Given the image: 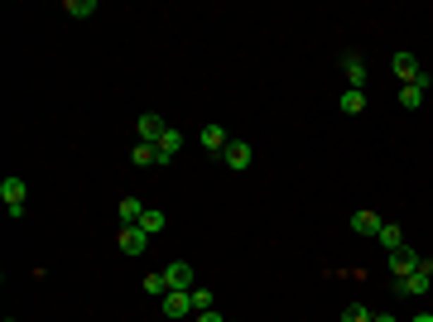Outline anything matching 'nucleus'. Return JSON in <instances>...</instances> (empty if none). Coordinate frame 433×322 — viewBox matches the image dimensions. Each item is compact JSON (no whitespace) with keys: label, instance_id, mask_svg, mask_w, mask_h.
<instances>
[{"label":"nucleus","instance_id":"nucleus-1","mask_svg":"<svg viewBox=\"0 0 433 322\" xmlns=\"http://www.w3.org/2000/svg\"><path fill=\"white\" fill-rule=\"evenodd\" d=\"M25 197H29V183H25V178H15V173H10V178L0 183V202H5L10 221H15V216H25Z\"/></svg>","mask_w":433,"mask_h":322},{"label":"nucleus","instance_id":"nucleus-2","mask_svg":"<svg viewBox=\"0 0 433 322\" xmlns=\"http://www.w3.org/2000/svg\"><path fill=\"white\" fill-rule=\"evenodd\" d=\"M164 284H169V294H193V265L188 260H173L164 269Z\"/></svg>","mask_w":433,"mask_h":322},{"label":"nucleus","instance_id":"nucleus-3","mask_svg":"<svg viewBox=\"0 0 433 322\" xmlns=\"http://www.w3.org/2000/svg\"><path fill=\"white\" fill-rule=\"evenodd\" d=\"M150 241H154V236H150L145 226H121V236H116V245H121L126 255H145V250H150Z\"/></svg>","mask_w":433,"mask_h":322},{"label":"nucleus","instance_id":"nucleus-4","mask_svg":"<svg viewBox=\"0 0 433 322\" xmlns=\"http://www.w3.org/2000/svg\"><path fill=\"white\" fill-rule=\"evenodd\" d=\"M419 265H424V260H419V250H409V245L390 250V274H395V284H400V279H409Z\"/></svg>","mask_w":433,"mask_h":322},{"label":"nucleus","instance_id":"nucleus-5","mask_svg":"<svg viewBox=\"0 0 433 322\" xmlns=\"http://www.w3.org/2000/svg\"><path fill=\"white\" fill-rule=\"evenodd\" d=\"M250 159H255V149H250L245 140H231V144L221 149V163H226V168H250Z\"/></svg>","mask_w":433,"mask_h":322},{"label":"nucleus","instance_id":"nucleus-6","mask_svg":"<svg viewBox=\"0 0 433 322\" xmlns=\"http://www.w3.org/2000/svg\"><path fill=\"white\" fill-rule=\"evenodd\" d=\"M400 289H405V294H429V289H433V265L424 260L409 279H400Z\"/></svg>","mask_w":433,"mask_h":322},{"label":"nucleus","instance_id":"nucleus-7","mask_svg":"<svg viewBox=\"0 0 433 322\" xmlns=\"http://www.w3.org/2000/svg\"><path fill=\"white\" fill-rule=\"evenodd\" d=\"M395 78L405 82V87H409V82H419V78H424L419 58H414V54H395Z\"/></svg>","mask_w":433,"mask_h":322},{"label":"nucleus","instance_id":"nucleus-8","mask_svg":"<svg viewBox=\"0 0 433 322\" xmlns=\"http://www.w3.org/2000/svg\"><path fill=\"white\" fill-rule=\"evenodd\" d=\"M135 130H140V140H145V144H159V140H164V130H169V125H164L159 116L150 111V116H140V125H135Z\"/></svg>","mask_w":433,"mask_h":322},{"label":"nucleus","instance_id":"nucleus-9","mask_svg":"<svg viewBox=\"0 0 433 322\" xmlns=\"http://www.w3.org/2000/svg\"><path fill=\"white\" fill-rule=\"evenodd\" d=\"M154 149H159V168H164V163H173V159H178V149H183V135H178V130H164V140L154 144Z\"/></svg>","mask_w":433,"mask_h":322},{"label":"nucleus","instance_id":"nucleus-10","mask_svg":"<svg viewBox=\"0 0 433 322\" xmlns=\"http://www.w3.org/2000/svg\"><path fill=\"white\" fill-rule=\"evenodd\" d=\"M424 92H429V73H424V78L419 82H409V87H400V106H424Z\"/></svg>","mask_w":433,"mask_h":322},{"label":"nucleus","instance_id":"nucleus-11","mask_svg":"<svg viewBox=\"0 0 433 322\" xmlns=\"http://www.w3.org/2000/svg\"><path fill=\"white\" fill-rule=\"evenodd\" d=\"M164 313L178 322V318H188L193 313V294H164Z\"/></svg>","mask_w":433,"mask_h":322},{"label":"nucleus","instance_id":"nucleus-12","mask_svg":"<svg viewBox=\"0 0 433 322\" xmlns=\"http://www.w3.org/2000/svg\"><path fill=\"white\" fill-rule=\"evenodd\" d=\"M140 216H145V202L140 197H121V226H140Z\"/></svg>","mask_w":433,"mask_h":322},{"label":"nucleus","instance_id":"nucleus-13","mask_svg":"<svg viewBox=\"0 0 433 322\" xmlns=\"http://www.w3.org/2000/svg\"><path fill=\"white\" fill-rule=\"evenodd\" d=\"M342 68H347V78H352V87L361 92V87H366V63H361V54H347V58H342Z\"/></svg>","mask_w":433,"mask_h":322},{"label":"nucleus","instance_id":"nucleus-14","mask_svg":"<svg viewBox=\"0 0 433 322\" xmlns=\"http://www.w3.org/2000/svg\"><path fill=\"white\" fill-rule=\"evenodd\" d=\"M352 226L361 231V236H380V226H385V221H380L376 212H356V216H352Z\"/></svg>","mask_w":433,"mask_h":322},{"label":"nucleus","instance_id":"nucleus-15","mask_svg":"<svg viewBox=\"0 0 433 322\" xmlns=\"http://www.w3.org/2000/svg\"><path fill=\"white\" fill-rule=\"evenodd\" d=\"M202 144H207V149H216V154H221V149H226L231 140H226V130H221V125H202Z\"/></svg>","mask_w":433,"mask_h":322},{"label":"nucleus","instance_id":"nucleus-16","mask_svg":"<svg viewBox=\"0 0 433 322\" xmlns=\"http://www.w3.org/2000/svg\"><path fill=\"white\" fill-rule=\"evenodd\" d=\"M130 159H135L140 168H150V163H159V149H154V144H145V140H135V149H130Z\"/></svg>","mask_w":433,"mask_h":322},{"label":"nucleus","instance_id":"nucleus-17","mask_svg":"<svg viewBox=\"0 0 433 322\" xmlns=\"http://www.w3.org/2000/svg\"><path fill=\"white\" fill-rule=\"evenodd\" d=\"M342 111H347V116H361V111H366V92H342Z\"/></svg>","mask_w":433,"mask_h":322},{"label":"nucleus","instance_id":"nucleus-18","mask_svg":"<svg viewBox=\"0 0 433 322\" xmlns=\"http://www.w3.org/2000/svg\"><path fill=\"white\" fill-rule=\"evenodd\" d=\"M380 245H385V250H400V245H405V236H400V226H390V221H385V226H380V236H376Z\"/></svg>","mask_w":433,"mask_h":322},{"label":"nucleus","instance_id":"nucleus-19","mask_svg":"<svg viewBox=\"0 0 433 322\" xmlns=\"http://www.w3.org/2000/svg\"><path fill=\"white\" fill-rule=\"evenodd\" d=\"M140 226H145L150 236H159V231H164V212H159V207H145V216H140Z\"/></svg>","mask_w":433,"mask_h":322},{"label":"nucleus","instance_id":"nucleus-20","mask_svg":"<svg viewBox=\"0 0 433 322\" xmlns=\"http://www.w3.org/2000/svg\"><path fill=\"white\" fill-rule=\"evenodd\" d=\"M63 10H68L73 20H87V15H97V0H68Z\"/></svg>","mask_w":433,"mask_h":322},{"label":"nucleus","instance_id":"nucleus-21","mask_svg":"<svg viewBox=\"0 0 433 322\" xmlns=\"http://www.w3.org/2000/svg\"><path fill=\"white\" fill-rule=\"evenodd\" d=\"M140 284H145V294H154V298H164V294H169V284H164V274H145Z\"/></svg>","mask_w":433,"mask_h":322},{"label":"nucleus","instance_id":"nucleus-22","mask_svg":"<svg viewBox=\"0 0 433 322\" xmlns=\"http://www.w3.org/2000/svg\"><path fill=\"white\" fill-rule=\"evenodd\" d=\"M371 318H376V313H371V308H361V303H352V308L342 313V322H371Z\"/></svg>","mask_w":433,"mask_h":322},{"label":"nucleus","instance_id":"nucleus-23","mask_svg":"<svg viewBox=\"0 0 433 322\" xmlns=\"http://www.w3.org/2000/svg\"><path fill=\"white\" fill-rule=\"evenodd\" d=\"M193 313H212V294L207 289H193Z\"/></svg>","mask_w":433,"mask_h":322},{"label":"nucleus","instance_id":"nucleus-24","mask_svg":"<svg viewBox=\"0 0 433 322\" xmlns=\"http://www.w3.org/2000/svg\"><path fill=\"white\" fill-rule=\"evenodd\" d=\"M197 322H226V318H221V313L212 308V313H197Z\"/></svg>","mask_w":433,"mask_h":322},{"label":"nucleus","instance_id":"nucleus-25","mask_svg":"<svg viewBox=\"0 0 433 322\" xmlns=\"http://www.w3.org/2000/svg\"><path fill=\"white\" fill-rule=\"evenodd\" d=\"M371 322H395V318H390V313H376V318H371Z\"/></svg>","mask_w":433,"mask_h":322},{"label":"nucleus","instance_id":"nucleus-26","mask_svg":"<svg viewBox=\"0 0 433 322\" xmlns=\"http://www.w3.org/2000/svg\"><path fill=\"white\" fill-rule=\"evenodd\" d=\"M414 322H433V313H419V318H414Z\"/></svg>","mask_w":433,"mask_h":322},{"label":"nucleus","instance_id":"nucleus-27","mask_svg":"<svg viewBox=\"0 0 433 322\" xmlns=\"http://www.w3.org/2000/svg\"><path fill=\"white\" fill-rule=\"evenodd\" d=\"M5 322H15V318H5Z\"/></svg>","mask_w":433,"mask_h":322}]
</instances>
